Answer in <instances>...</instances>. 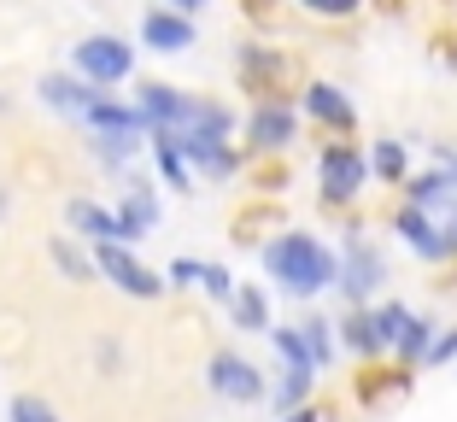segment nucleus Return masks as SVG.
<instances>
[{"label":"nucleus","mask_w":457,"mask_h":422,"mask_svg":"<svg viewBox=\"0 0 457 422\" xmlns=\"http://www.w3.org/2000/svg\"><path fill=\"white\" fill-rule=\"evenodd\" d=\"M264 270H270V282L282 287V294L317 300L323 287H335V252H328L317 235H305V229H282L264 246Z\"/></svg>","instance_id":"obj_1"},{"label":"nucleus","mask_w":457,"mask_h":422,"mask_svg":"<svg viewBox=\"0 0 457 422\" xmlns=\"http://www.w3.org/2000/svg\"><path fill=\"white\" fill-rule=\"evenodd\" d=\"M381 282H387V252L352 229L346 235V259H335V287L346 294V305H358V311H363V305L381 294Z\"/></svg>","instance_id":"obj_2"},{"label":"nucleus","mask_w":457,"mask_h":422,"mask_svg":"<svg viewBox=\"0 0 457 422\" xmlns=\"http://www.w3.org/2000/svg\"><path fill=\"white\" fill-rule=\"evenodd\" d=\"M71 65H77V77L88 82V88H118V82H129V70H135V47L129 41H118V36H88V41H77L71 47Z\"/></svg>","instance_id":"obj_3"},{"label":"nucleus","mask_w":457,"mask_h":422,"mask_svg":"<svg viewBox=\"0 0 457 422\" xmlns=\"http://www.w3.org/2000/svg\"><path fill=\"white\" fill-rule=\"evenodd\" d=\"M363 182H370V159H363L352 141H335V147H323V159H317V188H323L328 205L358 200Z\"/></svg>","instance_id":"obj_4"},{"label":"nucleus","mask_w":457,"mask_h":422,"mask_svg":"<svg viewBox=\"0 0 457 422\" xmlns=\"http://www.w3.org/2000/svg\"><path fill=\"white\" fill-rule=\"evenodd\" d=\"M95 276H106V282L118 287V294H129V300H159L164 294V276H153L129 246H95Z\"/></svg>","instance_id":"obj_5"},{"label":"nucleus","mask_w":457,"mask_h":422,"mask_svg":"<svg viewBox=\"0 0 457 422\" xmlns=\"http://www.w3.org/2000/svg\"><path fill=\"white\" fill-rule=\"evenodd\" d=\"M205 387H212L217 399H235V405H258V399H264V376H258V364H246L241 352H212Z\"/></svg>","instance_id":"obj_6"},{"label":"nucleus","mask_w":457,"mask_h":422,"mask_svg":"<svg viewBox=\"0 0 457 422\" xmlns=\"http://www.w3.org/2000/svg\"><path fill=\"white\" fill-rule=\"evenodd\" d=\"M294 136H299V112L287 106V100H258V106L246 112V141H253V153H287Z\"/></svg>","instance_id":"obj_7"},{"label":"nucleus","mask_w":457,"mask_h":422,"mask_svg":"<svg viewBox=\"0 0 457 422\" xmlns=\"http://www.w3.org/2000/svg\"><path fill=\"white\" fill-rule=\"evenodd\" d=\"M393 235H404V246H411L417 259H428V264H445L457 252L452 235H445L428 211H417V205H399V211H393Z\"/></svg>","instance_id":"obj_8"},{"label":"nucleus","mask_w":457,"mask_h":422,"mask_svg":"<svg viewBox=\"0 0 457 422\" xmlns=\"http://www.w3.org/2000/svg\"><path fill=\"white\" fill-rule=\"evenodd\" d=\"M235 65H241L246 82H258V95H264V100H282V88L294 82V59L276 54V47H258V41H246L241 54H235Z\"/></svg>","instance_id":"obj_9"},{"label":"nucleus","mask_w":457,"mask_h":422,"mask_svg":"<svg viewBox=\"0 0 457 422\" xmlns=\"http://www.w3.org/2000/svg\"><path fill=\"white\" fill-rule=\"evenodd\" d=\"M112 218H118V246H135L141 235H153V229H159V194H153L147 182H129Z\"/></svg>","instance_id":"obj_10"},{"label":"nucleus","mask_w":457,"mask_h":422,"mask_svg":"<svg viewBox=\"0 0 457 422\" xmlns=\"http://www.w3.org/2000/svg\"><path fill=\"white\" fill-rule=\"evenodd\" d=\"M305 118H317L335 136H346L352 123H358V106H352V95L335 88V82H305Z\"/></svg>","instance_id":"obj_11"},{"label":"nucleus","mask_w":457,"mask_h":422,"mask_svg":"<svg viewBox=\"0 0 457 422\" xmlns=\"http://www.w3.org/2000/svg\"><path fill=\"white\" fill-rule=\"evenodd\" d=\"M82 123H88L95 136H112V141H141L147 136V118L135 106H123V100H112V95H100L95 106L82 112Z\"/></svg>","instance_id":"obj_12"},{"label":"nucleus","mask_w":457,"mask_h":422,"mask_svg":"<svg viewBox=\"0 0 457 422\" xmlns=\"http://www.w3.org/2000/svg\"><path fill=\"white\" fill-rule=\"evenodd\" d=\"M141 41H147L153 54H188V47H194V18L159 6V12L141 18Z\"/></svg>","instance_id":"obj_13"},{"label":"nucleus","mask_w":457,"mask_h":422,"mask_svg":"<svg viewBox=\"0 0 457 422\" xmlns=\"http://www.w3.org/2000/svg\"><path fill=\"white\" fill-rule=\"evenodd\" d=\"M41 100L54 112H65V118H82V112L100 100V88H88V82L71 77V70H54V77H41Z\"/></svg>","instance_id":"obj_14"},{"label":"nucleus","mask_w":457,"mask_h":422,"mask_svg":"<svg viewBox=\"0 0 457 422\" xmlns=\"http://www.w3.org/2000/svg\"><path fill=\"white\" fill-rule=\"evenodd\" d=\"M65 218H71V229L88 235L95 246H118V218H112L106 205H95V200H71V205H65Z\"/></svg>","instance_id":"obj_15"},{"label":"nucleus","mask_w":457,"mask_h":422,"mask_svg":"<svg viewBox=\"0 0 457 422\" xmlns=\"http://www.w3.org/2000/svg\"><path fill=\"white\" fill-rule=\"evenodd\" d=\"M228 311H235V328H241V335H258V328H270V300H264V287H258V282L235 287Z\"/></svg>","instance_id":"obj_16"},{"label":"nucleus","mask_w":457,"mask_h":422,"mask_svg":"<svg viewBox=\"0 0 457 422\" xmlns=\"http://www.w3.org/2000/svg\"><path fill=\"white\" fill-rule=\"evenodd\" d=\"M404 387H411V376H399V369H363L358 382V405H387V399H404Z\"/></svg>","instance_id":"obj_17"},{"label":"nucleus","mask_w":457,"mask_h":422,"mask_svg":"<svg viewBox=\"0 0 457 422\" xmlns=\"http://www.w3.org/2000/svg\"><path fill=\"white\" fill-rule=\"evenodd\" d=\"M340 341L352 346V358H376V352H387V346L376 341V323H370V311H358V305H352L346 323H340Z\"/></svg>","instance_id":"obj_18"},{"label":"nucleus","mask_w":457,"mask_h":422,"mask_svg":"<svg viewBox=\"0 0 457 422\" xmlns=\"http://www.w3.org/2000/svg\"><path fill=\"white\" fill-rule=\"evenodd\" d=\"M428 346H434V323H428V317H411V323H404V335L393 341V352H399L404 369H417L422 358H428Z\"/></svg>","instance_id":"obj_19"},{"label":"nucleus","mask_w":457,"mask_h":422,"mask_svg":"<svg viewBox=\"0 0 457 422\" xmlns=\"http://www.w3.org/2000/svg\"><path fill=\"white\" fill-rule=\"evenodd\" d=\"M153 159H159V170H164V182H170V188H182V194L194 188V170H188V159H182V153H176L164 136H153Z\"/></svg>","instance_id":"obj_20"},{"label":"nucleus","mask_w":457,"mask_h":422,"mask_svg":"<svg viewBox=\"0 0 457 422\" xmlns=\"http://www.w3.org/2000/svg\"><path fill=\"white\" fill-rule=\"evenodd\" d=\"M370 323H376V341L381 346H393L404 335V323H411V305H399V300H381L376 311H370Z\"/></svg>","instance_id":"obj_21"},{"label":"nucleus","mask_w":457,"mask_h":422,"mask_svg":"<svg viewBox=\"0 0 457 422\" xmlns=\"http://www.w3.org/2000/svg\"><path fill=\"white\" fill-rule=\"evenodd\" d=\"M370 170H376L381 182H404L411 159H404V147H399V141H376V153H370Z\"/></svg>","instance_id":"obj_22"},{"label":"nucleus","mask_w":457,"mask_h":422,"mask_svg":"<svg viewBox=\"0 0 457 422\" xmlns=\"http://www.w3.org/2000/svg\"><path fill=\"white\" fill-rule=\"evenodd\" d=\"M311 382H317L311 369H287L282 387H276V410H282V417H287V410H299V405L311 399Z\"/></svg>","instance_id":"obj_23"},{"label":"nucleus","mask_w":457,"mask_h":422,"mask_svg":"<svg viewBox=\"0 0 457 422\" xmlns=\"http://www.w3.org/2000/svg\"><path fill=\"white\" fill-rule=\"evenodd\" d=\"M328 328H335L328 317H311V323L299 328V335H305V352H311V364H317V369L335 358V335H328Z\"/></svg>","instance_id":"obj_24"},{"label":"nucleus","mask_w":457,"mask_h":422,"mask_svg":"<svg viewBox=\"0 0 457 422\" xmlns=\"http://www.w3.org/2000/svg\"><path fill=\"white\" fill-rule=\"evenodd\" d=\"M270 341H276V352L287 358V369H311V376H317V364H311L305 335H299V328H270Z\"/></svg>","instance_id":"obj_25"},{"label":"nucleus","mask_w":457,"mask_h":422,"mask_svg":"<svg viewBox=\"0 0 457 422\" xmlns=\"http://www.w3.org/2000/svg\"><path fill=\"white\" fill-rule=\"evenodd\" d=\"M47 252H54V264H59V270L71 276V282H88V276H95V259H82V252H77L71 241H54Z\"/></svg>","instance_id":"obj_26"},{"label":"nucleus","mask_w":457,"mask_h":422,"mask_svg":"<svg viewBox=\"0 0 457 422\" xmlns=\"http://www.w3.org/2000/svg\"><path fill=\"white\" fill-rule=\"evenodd\" d=\"M6 417H12V422H59V410L47 405V399H36V393H18Z\"/></svg>","instance_id":"obj_27"},{"label":"nucleus","mask_w":457,"mask_h":422,"mask_svg":"<svg viewBox=\"0 0 457 422\" xmlns=\"http://www.w3.org/2000/svg\"><path fill=\"white\" fill-rule=\"evenodd\" d=\"M141 153V141H112V136H95V159L100 164H129Z\"/></svg>","instance_id":"obj_28"},{"label":"nucleus","mask_w":457,"mask_h":422,"mask_svg":"<svg viewBox=\"0 0 457 422\" xmlns=\"http://www.w3.org/2000/svg\"><path fill=\"white\" fill-rule=\"evenodd\" d=\"M200 287L212 300H235V276H228L223 264H200Z\"/></svg>","instance_id":"obj_29"},{"label":"nucleus","mask_w":457,"mask_h":422,"mask_svg":"<svg viewBox=\"0 0 457 422\" xmlns=\"http://www.w3.org/2000/svg\"><path fill=\"white\" fill-rule=\"evenodd\" d=\"M305 12H323V18H346V12H358L363 0H299Z\"/></svg>","instance_id":"obj_30"},{"label":"nucleus","mask_w":457,"mask_h":422,"mask_svg":"<svg viewBox=\"0 0 457 422\" xmlns=\"http://www.w3.org/2000/svg\"><path fill=\"white\" fill-rule=\"evenodd\" d=\"M422 364H457V328H452V335H434V346H428Z\"/></svg>","instance_id":"obj_31"},{"label":"nucleus","mask_w":457,"mask_h":422,"mask_svg":"<svg viewBox=\"0 0 457 422\" xmlns=\"http://www.w3.org/2000/svg\"><path fill=\"white\" fill-rule=\"evenodd\" d=\"M170 282L176 287H194V282H200V259H176L170 264Z\"/></svg>","instance_id":"obj_32"},{"label":"nucleus","mask_w":457,"mask_h":422,"mask_svg":"<svg viewBox=\"0 0 457 422\" xmlns=\"http://www.w3.org/2000/svg\"><path fill=\"white\" fill-rule=\"evenodd\" d=\"M434 159H440L445 182H452V188H457V153H452V147H445V141H440V147H434Z\"/></svg>","instance_id":"obj_33"},{"label":"nucleus","mask_w":457,"mask_h":422,"mask_svg":"<svg viewBox=\"0 0 457 422\" xmlns=\"http://www.w3.org/2000/svg\"><path fill=\"white\" fill-rule=\"evenodd\" d=\"M282 422H323V417H317V410H311V405H299V410H287Z\"/></svg>","instance_id":"obj_34"},{"label":"nucleus","mask_w":457,"mask_h":422,"mask_svg":"<svg viewBox=\"0 0 457 422\" xmlns=\"http://www.w3.org/2000/svg\"><path fill=\"white\" fill-rule=\"evenodd\" d=\"M200 6H205V0H170V12H182V18H188V12H200Z\"/></svg>","instance_id":"obj_35"},{"label":"nucleus","mask_w":457,"mask_h":422,"mask_svg":"<svg viewBox=\"0 0 457 422\" xmlns=\"http://www.w3.org/2000/svg\"><path fill=\"white\" fill-rule=\"evenodd\" d=\"M270 6H276V0H246V12H253V18H258V12H270Z\"/></svg>","instance_id":"obj_36"},{"label":"nucleus","mask_w":457,"mask_h":422,"mask_svg":"<svg viewBox=\"0 0 457 422\" xmlns=\"http://www.w3.org/2000/svg\"><path fill=\"white\" fill-rule=\"evenodd\" d=\"M445 235H452V246H457V218H452V223H445Z\"/></svg>","instance_id":"obj_37"},{"label":"nucleus","mask_w":457,"mask_h":422,"mask_svg":"<svg viewBox=\"0 0 457 422\" xmlns=\"http://www.w3.org/2000/svg\"><path fill=\"white\" fill-rule=\"evenodd\" d=\"M0 218H6V194H0Z\"/></svg>","instance_id":"obj_38"}]
</instances>
